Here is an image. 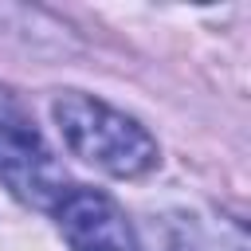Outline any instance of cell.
Masks as SVG:
<instances>
[{
  "label": "cell",
  "mask_w": 251,
  "mask_h": 251,
  "mask_svg": "<svg viewBox=\"0 0 251 251\" xmlns=\"http://www.w3.org/2000/svg\"><path fill=\"white\" fill-rule=\"evenodd\" d=\"M0 184L27 208H55L67 196V173L43 133L12 110H0Z\"/></svg>",
  "instance_id": "obj_2"
},
{
  "label": "cell",
  "mask_w": 251,
  "mask_h": 251,
  "mask_svg": "<svg viewBox=\"0 0 251 251\" xmlns=\"http://www.w3.org/2000/svg\"><path fill=\"white\" fill-rule=\"evenodd\" d=\"M51 110H55L67 149L75 157H82L86 165H94L110 176H141L157 165V141L145 133V126L118 114L114 106H106L90 94L67 90L55 98Z\"/></svg>",
  "instance_id": "obj_1"
},
{
  "label": "cell",
  "mask_w": 251,
  "mask_h": 251,
  "mask_svg": "<svg viewBox=\"0 0 251 251\" xmlns=\"http://www.w3.org/2000/svg\"><path fill=\"white\" fill-rule=\"evenodd\" d=\"M55 220L71 251H137L133 224L98 188H67L55 204Z\"/></svg>",
  "instance_id": "obj_3"
}]
</instances>
